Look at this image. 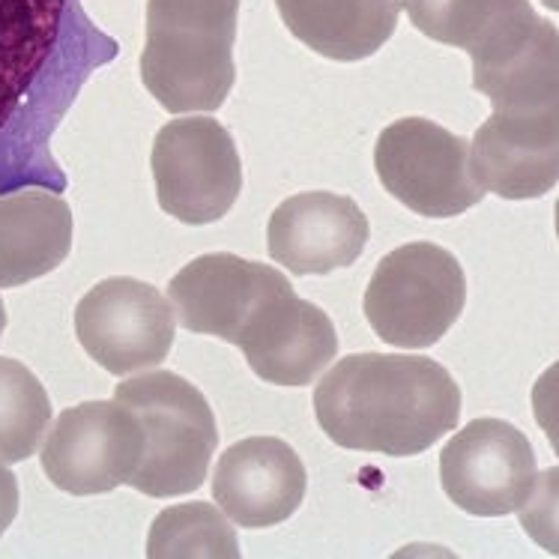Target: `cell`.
<instances>
[{
  "label": "cell",
  "instance_id": "1",
  "mask_svg": "<svg viewBox=\"0 0 559 559\" xmlns=\"http://www.w3.org/2000/svg\"><path fill=\"white\" fill-rule=\"evenodd\" d=\"M117 51L81 0H0V194L67 189L51 135Z\"/></svg>",
  "mask_w": 559,
  "mask_h": 559
},
{
  "label": "cell",
  "instance_id": "2",
  "mask_svg": "<svg viewBox=\"0 0 559 559\" xmlns=\"http://www.w3.org/2000/svg\"><path fill=\"white\" fill-rule=\"evenodd\" d=\"M323 435L354 452L411 457L440 443L461 419V389L435 359L354 354L314 389Z\"/></svg>",
  "mask_w": 559,
  "mask_h": 559
},
{
  "label": "cell",
  "instance_id": "3",
  "mask_svg": "<svg viewBox=\"0 0 559 559\" xmlns=\"http://www.w3.org/2000/svg\"><path fill=\"white\" fill-rule=\"evenodd\" d=\"M240 0H147L141 81L171 115L218 111L237 81Z\"/></svg>",
  "mask_w": 559,
  "mask_h": 559
},
{
  "label": "cell",
  "instance_id": "4",
  "mask_svg": "<svg viewBox=\"0 0 559 559\" xmlns=\"http://www.w3.org/2000/svg\"><path fill=\"white\" fill-rule=\"evenodd\" d=\"M115 399L135 413L147 445L129 488L147 497L198 491L216 455V416L198 389L171 371H150L117 383Z\"/></svg>",
  "mask_w": 559,
  "mask_h": 559
},
{
  "label": "cell",
  "instance_id": "5",
  "mask_svg": "<svg viewBox=\"0 0 559 559\" xmlns=\"http://www.w3.org/2000/svg\"><path fill=\"white\" fill-rule=\"evenodd\" d=\"M464 302L467 278L455 254L435 242H407L377 263L366 318L392 347L423 350L455 326Z\"/></svg>",
  "mask_w": 559,
  "mask_h": 559
},
{
  "label": "cell",
  "instance_id": "6",
  "mask_svg": "<svg viewBox=\"0 0 559 559\" xmlns=\"http://www.w3.org/2000/svg\"><path fill=\"white\" fill-rule=\"evenodd\" d=\"M374 168L395 201L428 218H455L485 198L469 171V141L425 117H404L377 138Z\"/></svg>",
  "mask_w": 559,
  "mask_h": 559
},
{
  "label": "cell",
  "instance_id": "7",
  "mask_svg": "<svg viewBox=\"0 0 559 559\" xmlns=\"http://www.w3.org/2000/svg\"><path fill=\"white\" fill-rule=\"evenodd\" d=\"M467 55L473 58V87L491 99L493 111L557 108V27L538 19L530 0H491L488 22Z\"/></svg>",
  "mask_w": 559,
  "mask_h": 559
},
{
  "label": "cell",
  "instance_id": "8",
  "mask_svg": "<svg viewBox=\"0 0 559 559\" xmlns=\"http://www.w3.org/2000/svg\"><path fill=\"white\" fill-rule=\"evenodd\" d=\"M150 165L159 206L183 225H213L228 216L242 192L237 144L213 117H186L162 126Z\"/></svg>",
  "mask_w": 559,
  "mask_h": 559
},
{
  "label": "cell",
  "instance_id": "9",
  "mask_svg": "<svg viewBox=\"0 0 559 559\" xmlns=\"http://www.w3.org/2000/svg\"><path fill=\"white\" fill-rule=\"evenodd\" d=\"M144 428L120 401H84L60 413L43 445V469L55 488L75 497L129 485L144 461Z\"/></svg>",
  "mask_w": 559,
  "mask_h": 559
},
{
  "label": "cell",
  "instance_id": "10",
  "mask_svg": "<svg viewBox=\"0 0 559 559\" xmlns=\"http://www.w3.org/2000/svg\"><path fill=\"white\" fill-rule=\"evenodd\" d=\"M443 491L457 509L479 518L521 512L536 497V452L512 423L476 419L440 455Z\"/></svg>",
  "mask_w": 559,
  "mask_h": 559
},
{
  "label": "cell",
  "instance_id": "11",
  "mask_svg": "<svg viewBox=\"0 0 559 559\" xmlns=\"http://www.w3.org/2000/svg\"><path fill=\"white\" fill-rule=\"evenodd\" d=\"M75 335L91 359L123 377L162 366L174 347V309L147 282L105 278L81 297Z\"/></svg>",
  "mask_w": 559,
  "mask_h": 559
},
{
  "label": "cell",
  "instance_id": "12",
  "mask_svg": "<svg viewBox=\"0 0 559 559\" xmlns=\"http://www.w3.org/2000/svg\"><path fill=\"white\" fill-rule=\"evenodd\" d=\"M285 290H294L285 273L230 251H216L194 258L174 275L168 302L183 330L237 344L263 299Z\"/></svg>",
  "mask_w": 559,
  "mask_h": 559
},
{
  "label": "cell",
  "instance_id": "13",
  "mask_svg": "<svg viewBox=\"0 0 559 559\" xmlns=\"http://www.w3.org/2000/svg\"><path fill=\"white\" fill-rule=\"evenodd\" d=\"M469 171L481 192L506 201L554 192L559 180L557 108L493 111L469 144Z\"/></svg>",
  "mask_w": 559,
  "mask_h": 559
},
{
  "label": "cell",
  "instance_id": "14",
  "mask_svg": "<svg viewBox=\"0 0 559 559\" xmlns=\"http://www.w3.org/2000/svg\"><path fill=\"white\" fill-rule=\"evenodd\" d=\"M371 228L354 198L302 192L275 206L266 249L294 275H326L350 266L366 251Z\"/></svg>",
  "mask_w": 559,
  "mask_h": 559
},
{
  "label": "cell",
  "instance_id": "15",
  "mask_svg": "<svg viewBox=\"0 0 559 559\" xmlns=\"http://www.w3.org/2000/svg\"><path fill=\"white\" fill-rule=\"evenodd\" d=\"M237 347L254 374L275 386H309L338 354V335L326 311L297 290L263 299L242 326Z\"/></svg>",
  "mask_w": 559,
  "mask_h": 559
},
{
  "label": "cell",
  "instance_id": "16",
  "mask_svg": "<svg viewBox=\"0 0 559 559\" xmlns=\"http://www.w3.org/2000/svg\"><path fill=\"white\" fill-rule=\"evenodd\" d=\"M309 476L302 461L278 437H249L218 457L213 500L230 521L263 530L287 521L306 500Z\"/></svg>",
  "mask_w": 559,
  "mask_h": 559
},
{
  "label": "cell",
  "instance_id": "17",
  "mask_svg": "<svg viewBox=\"0 0 559 559\" xmlns=\"http://www.w3.org/2000/svg\"><path fill=\"white\" fill-rule=\"evenodd\" d=\"M72 210L51 189L27 186L0 194V287L55 273L72 249Z\"/></svg>",
  "mask_w": 559,
  "mask_h": 559
},
{
  "label": "cell",
  "instance_id": "18",
  "mask_svg": "<svg viewBox=\"0 0 559 559\" xmlns=\"http://www.w3.org/2000/svg\"><path fill=\"white\" fill-rule=\"evenodd\" d=\"M287 31L323 58L354 63L395 34L399 0H275Z\"/></svg>",
  "mask_w": 559,
  "mask_h": 559
},
{
  "label": "cell",
  "instance_id": "19",
  "mask_svg": "<svg viewBox=\"0 0 559 559\" xmlns=\"http://www.w3.org/2000/svg\"><path fill=\"white\" fill-rule=\"evenodd\" d=\"M150 559H240L242 550L228 518L213 502L171 506L153 521L147 536Z\"/></svg>",
  "mask_w": 559,
  "mask_h": 559
},
{
  "label": "cell",
  "instance_id": "20",
  "mask_svg": "<svg viewBox=\"0 0 559 559\" xmlns=\"http://www.w3.org/2000/svg\"><path fill=\"white\" fill-rule=\"evenodd\" d=\"M51 423V401L31 368L0 356V461L19 464L39 449Z\"/></svg>",
  "mask_w": 559,
  "mask_h": 559
},
{
  "label": "cell",
  "instance_id": "21",
  "mask_svg": "<svg viewBox=\"0 0 559 559\" xmlns=\"http://www.w3.org/2000/svg\"><path fill=\"white\" fill-rule=\"evenodd\" d=\"M407 10L416 31L431 36L443 46L467 51L479 36L481 24L488 22L491 0H399Z\"/></svg>",
  "mask_w": 559,
  "mask_h": 559
},
{
  "label": "cell",
  "instance_id": "22",
  "mask_svg": "<svg viewBox=\"0 0 559 559\" xmlns=\"http://www.w3.org/2000/svg\"><path fill=\"white\" fill-rule=\"evenodd\" d=\"M19 514V481L12 469L0 461V536L10 530V524Z\"/></svg>",
  "mask_w": 559,
  "mask_h": 559
},
{
  "label": "cell",
  "instance_id": "23",
  "mask_svg": "<svg viewBox=\"0 0 559 559\" xmlns=\"http://www.w3.org/2000/svg\"><path fill=\"white\" fill-rule=\"evenodd\" d=\"M7 330V306H3V299H0V335Z\"/></svg>",
  "mask_w": 559,
  "mask_h": 559
}]
</instances>
